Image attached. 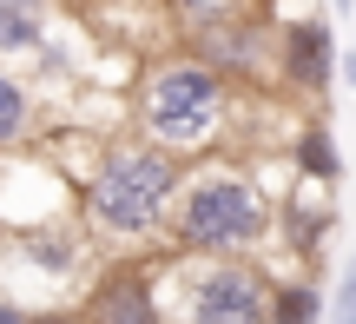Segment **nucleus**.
I'll return each instance as SVG.
<instances>
[{
  "mask_svg": "<svg viewBox=\"0 0 356 324\" xmlns=\"http://www.w3.org/2000/svg\"><path fill=\"white\" fill-rule=\"evenodd\" d=\"M330 7H337V13H350V7H356V0H330Z\"/></svg>",
  "mask_w": 356,
  "mask_h": 324,
  "instance_id": "nucleus-17",
  "label": "nucleus"
},
{
  "mask_svg": "<svg viewBox=\"0 0 356 324\" xmlns=\"http://www.w3.org/2000/svg\"><path fill=\"white\" fill-rule=\"evenodd\" d=\"M79 318L86 324H172L152 265H106V272H92L86 298H79Z\"/></svg>",
  "mask_w": 356,
  "mask_h": 324,
  "instance_id": "nucleus-6",
  "label": "nucleus"
},
{
  "mask_svg": "<svg viewBox=\"0 0 356 324\" xmlns=\"http://www.w3.org/2000/svg\"><path fill=\"white\" fill-rule=\"evenodd\" d=\"M47 47V0H0V53Z\"/></svg>",
  "mask_w": 356,
  "mask_h": 324,
  "instance_id": "nucleus-11",
  "label": "nucleus"
},
{
  "mask_svg": "<svg viewBox=\"0 0 356 324\" xmlns=\"http://www.w3.org/2000/svg\"><path fill=\"white\" fill-rule=\"evenodd\" d=\"M330 225H337V206L323 199V185H317V179H304L291 206H277V232H284V245L304 252V259L323 245V238H330Z\"/></svg>",
  "mask_w": 356,
  "mask_h": 324,
  "instance_id": "nucleus-9",
  "label": "nucleus"
},
{
  "mask_svg": "<svg viewBox=\"0 0 356 324\" xmlns=\"http://www.w3.org/2000/svg\"><path fill=\"white\" fill-rule=\"evenodd\" d=\"M337 79V33L323 13L310 20H284L277 26V86L297 100H323Z\"/></svg>",
  "mask_w": 356,
  "mask_h": 324,
  "instance_id": "nucleus-7",
  "label": "nucleus"
},
{
  "mask_svg": "<svg viewBox=\"0 0 356 324\" xmlns=\"http://www.w3.org/2000/svg\"><path fill=\"white\" fill-rule=\"evenodd\" d=\"M178 179H185V159L165 153L152 139H119L99 153V172L79 192V225L86 238L106 245H145V238L165 232Z\"/></svg>",
  "mask_w": 356,
  "mask_h": 324,
  "instance_id": "nucleus-1",
  "label": "nucleus"
},
{
  "mask_svg": "<svg viewBox=\"0 0 356 324\" xmlns=\"http://www.w3.org/2000/svg\"><path fill=\"white\" fill-rule=\"evenodd\" d=\"M291 159H297V179H317V185H337V172H343L330 126H304V132H297V146H291Z\"/></svg>",
  "mask_w": 356,
  "mask_h": 324,
  "instance_id": "nucleus-12",
  "label": "nucleus"
},
{
  "mask_svg": "<svg viewBox=\"0 0 356 324\" xmlns=\"http://www.w3.org/2000/svg\"><path fill=\"white\" fill-rule=\"evenodd\" d=\"M0 324H26V304H13L7 291H0Z\"/></svg>",
  "mask_w": 356,
  "mask_h": 324,
  "instance_id": "nucleus-16",
  "label": "nucleus"
},
{
  "mask_svg": "<svg viewBox=\"0 0 356 324\" xmlns=\"http://www.w3.org/2000/svg\"><path fill=\"white\" fill-rule=\"evenodd\" d=\"M270 324H323L330 318V298H323L317 278H284V285H270Z\"/></svg>",
  "mask_w": 356,
  "mask_h": 324,
  "instance_id": "nucleus-10",
  "label": "nucleus"
},
{
  "mask_svg": "<svg viewBox=\"0 0 356 324\" xmlns=\"http://www.w3.org/2000/svg\"><path fill=\"white\" fill-rule=\"evenodd\" d=\"M238 119V86L225 73H211L191 53H172V60L145 66L139 93H132V126L139 139L165 146V153L191 159V153H218Z\"/></svg>",
  "mask_w": 356,
  "mask_h": 324,
  "instance_id": "nucleus-3",
  "label": "nucleus"
},
{
  "mask_svg": "<svg viewBox=\"0 0 356 324\" xmlns=\"http://www.w3.org/2000/svg\"><path fill=\"white\" fill-rule=\"evenodd\" d=\"M26 132H33V93H26V79L0 66V153H13Z\"/></svg>",
  "mask_w": 356,
  "mask_h": 324,
  "instance_id": "nucleus-13",
  "label": "nucleus"
},
{
  "mask_svg": "<svg viewBox=\"0 0 356 324\" xmlns=\"http://www.w3.org/2000/svg\"><path fill=\"white\" fill-rule=\"evenodd\" d=\"M20 259L47 278H73L86 265V225H66V219H47V225H20Z\"/></svg>",
  "mask_w": 356,
  "mask_h": 324,
  "instance_id": "nucleus-8",
  "label": "nucleus"
},
{
  "mask_svg": "<svg viewBox=\"0 0 356 324\" xmlns=\"http://www.w3.org/2000/svg\"><path fill=\"white\" fill-rule=\"evenodd\" d=\"M330 324H356V265L343 272V285H337V298H330Z\"/></svg>",
  "mask_w": 356,
  "mask_h": 324,
  "instance_id": "nucleus-14",
  "label": "nucleus"
},
{
  "mask_svg": "<svg viewBox=\"0 0 356 324\" xmlns=\"http://www.w3.org/2000/svg\"><path fill=\"white\" fill-rule=\"evenodd\" d=\"M191 60H204L211 73H225L231 86H257V79H277V26H264V13H238V20L211 26V33L185 40Z\"/></svg>",
  "mask_w": 356,
  "mask_h": 324,
  "instance_id": "nucleus-5",
  "label": "nucleus"
},
{
  "mask_svg": "<svg viewBox=\"0 0 356 324\" xmlns=\"http://www.w3.org/2000/svg\"><path fill=\"white\" fill-rule=\"evenodd\" d=\"M165 285H178V298L165 304L172 324H270V272L251 259H178L165 265Z\"/></svg>",
  "mask_w": 356,
  "mask_h": 324,
  "instance_id": "nucleus-4",
  "label": "nucleus"
},
{
  "mask_svg": "<svg viewBox=\"0 0 356 324\" xmlns=\"http://www.w3.org/2000/svg\"><path fill=\"white\" fill-rule=\"evenodd\" d=\"M343 66H350V86H356V53H350V60H343Z\"/></svg>",
  "mask_w": 356,
  "mask_h": 324,
  "instance_id": "nucleus-18",
  "label": "nucleus"
},
{
  "mask_svg": "<svg viewBox=\"0 0 356 324\" xmlns=\"http://www.w3.org/2000/svg\"><path fill=\"white\" fill-rule=\"evenodd\" d=\"M26 324H86V318H79V311H66V304H60V311H26Z\"/></svg>",
  "mask_w": 356,
  "mask_h": 324,
  "instance_id": "nucleus-15",
  "label": "nucleus"
},
{
  "mask_svg": "<svg viewBox=\"0 0 356 324\" xmlns=\"http://www.w3.org/2000/svg\"><path fill=\"white\" fill-rule=\"evenodd\" d=\"M165 232L185 259H251L277 232V199L238 166H185Z\"/></svg>",
  "mask_w": 356,
  "mask_h": 324,
  "instance_id": "nucleus-2",
  "label": "nucleus"
}]
</instances>
